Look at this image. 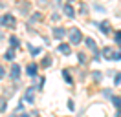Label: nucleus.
<instances>
[{
    "label": "nucleus",
    "instance_id": "nucleus-13",
    "mask_svg": "<svg viewBox=\"0 0 121 117\" xmlns=\"http://www.w3.org/2000/svg\"><path fill=\"white\" fill-rule=\"evenodd\" d=\"M112 102H114V106H116V108H121V97H114Z\"/></svg>",
    "mask_w": 121,
    "mask_h": 117
},
{
    "label": "nucleus",
    "instance_id": "nucleus-16",
    "mask_svg": "<svg viewBox=\"0 0 121 117\" xmlns=\"http://www.w3.org/2000/svg\"><path fill=\"white\" fill-rule=\"evenodd\" d=\"M30 53H31V55H39L40 50H39V48H31V46H30Z\"/></svg>",
    "mask_w": 121,
    "mask_h": 117
},
{
    "label": "nucleus",
    "instance_id": "nucleus-1",
    "mask_svg": "<svg viewBox=\"0 0 121 117\" xmlns=\"http://www.w3.org/2000/svg\"><path fill=\"white\" fill-rule=\"evenodd\" d=\"M0 24H2V26H8V28H15L17 20H15L13 15H2V17H0Z\"/></svg>",
    "mask_w": 121,
    "mask_h": 117
},
{
    "label": "nucleus",
    "instance_id": "nucleus-14",
    "mask_svg": "<svg viewBox=\"0 0 121 117\" xmlns=\"http://www.w3.org/2000/svg\"><path fill=\"white\" fill-rule=\"evenodd\" d=\"M13 57H15L13 50H8V51H6V58H8V60H13Z\"/></svg>",
    "mask_w": 121,
    "mask_h": 117
},
{
    "label": "nucleus",
    "instance_id": "nucleus-6",
    "mask_svg": "<svg viewBox=\"0 0 121 117\" xmlns=\"http://www.w3.org/2000/svg\"><path fill=\"white\" fill-rule=\"evenodd\" d=\"M26 70H28V75H30V77H35V75H37V64H33V62L28 64Z\"/></svg>",
    "mask_w": 121,
    "mask_h": 117
},
{
    "label": "nucleus",
    "instance_id": "nucleus-23",
    "mask_svg": "<svg viewBox=\"0 0 121 117\" xmlns=\"http://www.w3.org/2000/svg\"><path fill=\"white\" fill-rule=\"evenodd\" d=\"M116 40H117V42H121V31H119V33H116Z\"/></svg>",
    "mask_w": 121,
    "mask_h": 117
},
{
    "label": "nucleus",
    "instance_id": "nucleus-24",
    "mask_svg": "<svg viewBox=\"0 0 121 117\" xmlns=\"http://www.w3.org/2000/svg\"><path fill=\"white\" fill-rule=\"evenodd\" d=\"M0 38H2V31H0Z\"/></svg>",
    "mask_w": 121,
    "mask_h": 117
},
{
    "label": "nucleus",
    "instance_id": "nucleus-18",
    "mask_svg": "<svg viewBox=\"0 0 121 117\" xmlns=\"http://www.w3.org/2000/svg\"><path fill=\"white\" fill-rule=\"evenodd\" d=\"M62 73H64V79H66V82H72V77L68 75V71H62Z\"/></svg>",
    "mask_w": 121,
    "mask_h": 117
},
{
    "label": "nucleus",
    "instance_id": "nucleus-5",
    "mask_svg": "<svg viewBox=\"0 0 121 117\" xmlns=\"http://www.w3.org/2000/svg\"><path fill=\"white\" fill-rule=\"evenodd\" d=\"M64 35H66V29H62V28H55L53 29V37H55V38H62Z\"/></svg>",
    "mask_w": 121,
    "mask_h": 117
},
{
    "label": "nucleus",
    "instance_id": "nucleus-8",
    "mask_svg": "<svg viewBox=\"0 0 121 117\" xmlns=\"http://www.w3.org/2000/svg\"><path fill=\"white\" fill-rule=\"evenodd\" d=\"M99 28H101V31H103L105 35L110 33V24H108V22H101V24H99Z\"/></svg>",
    "mask_w": 121,
    "mask_h": 117
},
{
    "label": "nucleus",
    "instance_id": "nucleus-25",
    "mask_svg": "<svg viewBox=\"0 0 121 117\" xmlns=\"http://www.w3.org/2000/svg\"><path fill=\"white\" fill-rule=\"evenodd\" d=\"M68 2H73V0H68Z\"/></svg>",
    "mask_w": 121,
    "mask_h": 117
},
{
    "label": "nucleus",
    "instance_id": "nucleus-15",
    "mask_svg": "<svg viewBox=\"0 0 121 117\" xmlns=\"http://www.w3.org/2000/svg\"><path fill=\"white\" fill-rule=\"evenodd\" d=\"M6 108H8V104H6V99H0V112H4Z\"/></svg>",
    "mask_w": 121,
    "mask_h": 117
},
{
    "label": "nucleus",
    "instance_id": "nucleus-19",
    "mask_svg": "<svg viewBox=\"0 0 121 117\" xmlns=\"http://www.w3.org/2000/svg\"><path fill=\"white\" fill-rule=\"evenodd\" d=\"M84 60H86V57H84V55H83V53H79V62H81V64H83V62H84Z\"/></svg>",
    "mask_w": 121,
    "mask_h": 117
},
{
    "label": "nucleus",
    "instance_id": "nucleus-9",
    "mask_svg": "<svg viewBox=\"0 0 121 117\" xmlns=\"http://www.w3.org/2000/svg\"><path fill=\"white\" fill-rule=\"evenodd\" d=\"M59 53H62V55H70V46H68V44H60V46H59Z\"/></svg>",
    "mask_w": 121,
    "mask_h": 117
},
{
    "label": "nucleus",
    "instance_id": "nucleus-22",
    "mask_svg": "<svg viewBox=\"0 0 121 117\" xmlns=\"http://www.w3.org/2000/svg\"><path fill=\"white\" fill-rule=\"evenodd\" d=\"M119 82H121V73H119V75H116V84H119Z\"/></svg>",
    "mask_w": 121,
    "mask_h": 117
},
{
    "label": "nucleus",
    "instance_id": "nucleus-7",
    "mask_svg": "<svg viewBox=\"0 0 121 117\" xmlns=\"http://www.w3.org/2000/svg\"><path fill=\"white\" fill-rule=\"evenodd\" d=\"M18 75H20V68L17 64H13L11 66V77H13V79H18Z\"/></svg>",
    "mask_w": 121,
    "mask_h": 117
},
{
    "label": "nucleus",
    "instance_id": "nucleus-21",
    "mask_svg": "<svg viewBox=\"0 0 121 117\" xmlns=\"http://www.w3.org/2000/svg\"><path fill=\"white\" fill-rule=\"evenodd\" d=\"M4 75H6V70H4V68H2V66H0V79H2V77H4Z\"/></svg>",
    "mask_w": 121,
    "mask_h": 117
},
{
    "label": "nucleus",
    "instance_id": "nucleus-2",
    "mask_svg": "<svg viewBox=\"0 0 121 117\" xmlns=\"http://www.w3.org/2000/svg\"><path fill=\"white\" fill-rule=\"evenodd\" d=\"M81 40H83L81 31H79V29H72V33H70V42L72 44H79Z\"/></svg>",
    "mask_w": 121,
    "mask_h": 117
},
{
    "label": "nucleus",
    "instance_id": "nucleus-10",
    "mask_svg": "<svg viewBox=\"0 0 121 117\" xmlns=\"http://www.w3.org/2000/svg\"><path fill=\"white\" fill-rule=\"evenodd\" d=\"M64 13L68 15V17H73V15H75V11H73V7L68 4V6H64Z\"/></svg>",
    "mask_w": 121,
    "mask_h": 117
},
{
    "label": "nucleus",
    "instance_id": "nucleus-17",
    "mask_svg": "<svg viewBox=\"0 0 121 117\" xmlns=\"http://www.w3.org/2000/svg\"><path fill=\"white\" fill-rule=\"evenodd\" d=\"M42 66H44V68L52 66V60H50V58H44V60H42Z\"/></svg>",
    "mask_w": 121,
    "mask_h": 117
},
{
    "label": "nucleus",
    "instance_id": "nucleus-3",
    "mask_svg": "<svg viewBox=\"0 0 121 117\" xmlns=\"http://www.w3.org/2000/svg\"><path fill=\"white\" fill-rule=\"evenodd\" d=\"M84 42H86V46H88V48L94 51V55H97V46H95V40H94V38H90V37H88Z\"/></svg>",
    "mask_w": 121,
    "mask_h": 117
},
{
    "label": "nucleus",
    "instance_id": "nucleus-12",
    "mask_svg": "<svg viewBox=\"0 0 121 117\" xmlns=\"http://www.w3.org/2000/svg\"><path fill=\"white\" fill-rule=\"evenodd\" d=\"M26 101H28V102L33 101V90H31V88L28 90V92H26Z\"/></svg>",
    "mask_w": 121,
    "mask_h": 117
},
{
    "label": "nucleus",
    "instance_id": "nucleus-20",
    "mask_svg": "<svg viewBox=\"0 0 121 117\" xmlns=\"http://www.w3.org/2000/svg\"><path fill=\"white\" fill-rule=\"evenodd\" d=\"M114 60H121V53H117V51H116V55H114Z\"/></svg>",
    "mask_w": 121,
    "mask_h": 117
},
{
    "label": "nucleus",
    "instance_id": "nucleus-11",
    "mask_svg": "<svg viewBox=\"0 0 121 117\" xmlns=\"http://www.w3.org/2000/svg\"><path fill=\"white\" fill-rule=\"evenodd\" d=\"M9 42H11V48H18V38H17L15 35L9 38Z\"/></svg>",
    "mask_w": 121,
    "mask_h": 117
},
{
    "label": "nucleus",
    "instance_id": "nucleus-4",
    "mask_svg": "<svg viewBox=\"0 0 121 117\" xmlns=\"http://www.w3.org/2000/svg\"><path fill=\"white\" fill-rule=\"evenodd\" d=\"M114 55H116V51H114L112 48H105V50H103V57L108 58V60H114Z\"/></svg>",
    "mask_w": 121,
    "mask_h": 117
}]
</instances>
